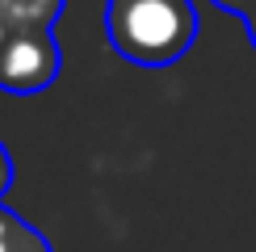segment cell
<instances>
[{"mask_svg": "<svg viewBox=\"0 0 256 252\" xmlns=\"http://www.w3.org/2000/svg\"><path fill=\"white\" fill-rule=\"evenodd\" d=\"M0 252H55L38 227H30L17 210L0 202Z\"/></svg>", "mask_w": 256, "mask_h": 252, "instance_id": "cell-4", "label": "cell"}, {"mask_svg": "<svg viewBox=\"0 0 256 252\" xmlns=\"http://www.w3.org/2000/svg\"><path fill=\"white\" fill-rule=\"evenodd\" d=\"M68 0H0V17L8 30H50Z\"/></svg>", "mask_w": 256, "mask_h": 252, "instance_id": "cell-3", "label": "cell"}, {"mask_svg": "<svg viewBox=\"0 0 256 252\" xmlns=\"http://www.w3.org/2000/svg\"><path fill=\"white\" fill-rule=\"evenodd\" d=\"M105 38L134 68H172L198 42L194 0H110Z\"/></svg>", "mask_w": 256, "mask_h": 252, "instance_id": "cell-1", "label": "cell"}, {"mask_svg": "<svg viewBox=\"0 0 256 252\" xmlns=\"http://www.w3.org/2000/svg\"><path fill=\"white\" fill-rule=\"evenodd\" d=\"M8 34H13V30L4 26V17H0V50H4V42H8Z\"/></svg>", "mask_w": 256, "mask_h": 252, "instance_id": "cell-8", "label": "cell"}, {"mask_svg": "<svg viewBox=\"0 0 256 252\" xmlns=\"http://www.w3.org/2000/svg\"><path fill=\"white\" fill-rule=\"evenodd\" d=\"M244 21H248V38H252V46H256V4H252V13L244 17Z\"/></svg>", "mask_w": 256, "mask_h": 252, "instance_id": "cell-7", "label": "cell"}, {"mask_svg": "<svg viewBox=\"0 0 256 252\" xmlns=\"http://www.w3.org/2000/svg\"><path fill=\"white\" fill-rule=\"evenodd\" d=\"M8 185H13V156H8V147L0 143V202H4Z\"/></svg>", "mask_w": 256, "mask_h": 252, "instance_id": "cell-5", "label": "cell"}, {"mask_svg": "<svg viewBox=\"0 0 256 252\" xmlns=\"http://www.w3.org/2000/svg\"><path fill=\"white\" fill-rule=\"evenodd\" d=\"M55 76H59L55 30H13L0 50V92L34 97V92H46Z\"/></svg>", "mask_w": 256, "mask_h": 252, "instance_id": "cell-2", "label": "cell"}, {"mask_svg": "<svg viewBox=\"0 0 256 252\" xmlns=\"http://www.w3.org/2000/svg\"><path fill=\"white\" fill-rule=\"evenodd\" d=\"M214 4L222 8V13H244V17H248V13H252V4H256V0H214Z\"/></svg>", "mask_w": 256, "mask_h": 252, "instance_id": "cell-6", "label": "cell"}]
</instances>
